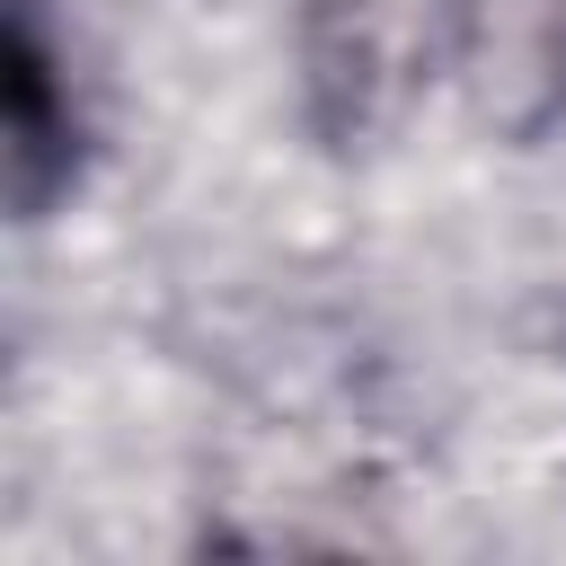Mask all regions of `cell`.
Listing matches in <instances>:
<instances>
[{
  "instance_id": "obj_3",
  "label": "cell",
  "mask_w": 566,
  "mask_h": 566,
  "mask_svg": "<svg viewBox=\"0 0 566 566\" xmlns=\"http://www.w3.org/2000/svg\"><path fill=\"white\" fill-rule=\"evenodd\" d=\"M0 150H9V212L18 221H44L53 195L71 186L80 168V106H71V80H62V53L44 44V18L35 0L9 9V53H0Z\"/></svg>"
},
{
  "instance_id": "obj_2",
  "label": "cell",
  "mask_w": 566,
  "mask_h": 566,
  "mask_svg": "<svg viewBox=\"0 0 566 566\" xmlns=\"http://www.w3.org/2000/svg\"><path fill=\"white\" fill-rule=\"evenodd\" d=\"M451 71L495 142L566 124V0H451Z\"/></svg>"
},
{
  "instance_id": "obj_1",
  "label": "cell",
  "mask_w": 566,
  "mask_h": 566,
  "mask_svg": "<svg viewBox=\"0 0 566 566\" xmlns=\"http://www.w3.org/2000/svg\"><path fill=\"white\" fill-rule=\"evenodd\" d=\"M424 62H433V0H310L301 9V88L327 142L389 133Z\"/></svg>"
}]
</instances>
